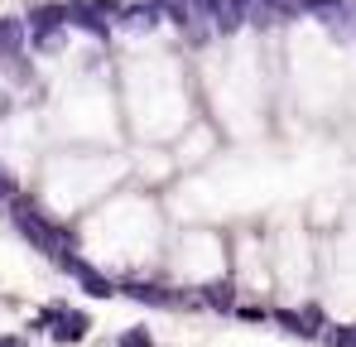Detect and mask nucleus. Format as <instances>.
<instances>
[{
  "label": "nucleus",
  "instance_id": "1",
  "mask_svg": "<svg viewBox=\"0 0 356 347\" xmlns=\"http://www.w3.org/2000/svg\"><path fill=\"white\" fill-rule=\"evenodd\" d=\"M10 217H15V227H19L24 241H34V251H44V256H67V251H72L67 231H58L44 213H39V208H34V203H24V198H19Z\"/></svg>",
  "mask_w": 356,
  "mask_h": 347
},
{
  "label": "nucleus",
  "instance_id": "2",
  "mask_svg": "<svg viewBox=\"0 0 356 347\" xmlns=\"http://www.w3.org/2000/svg\"><path fill=\"white\" fill-rule=\"evenodd\" d=\"M63 24H67V10H63V5H39V10L29 15V24H24V29L39 39V49H54Z\"/></svg>",
  "mask_w": 356,
  "mask_h": 347
},
{
  "label": "nucleus",
  "instance_id": "3",
  "mask_svg": "<svg viewBox=\"0 0 356 347\" xmlns=\"http://www.w3.org/2000/svg\"><path fill=\"white\" fill-rule=\"evenodd\" d=\"M58 261L72 270V275H77V280H82V289H87V294H97V299H111V294H116V285H111V280H102V275H97L92 265H82L72 251H67V256H58Z\"/></svg>",
  "mask_w": 356,
  "mask_h": 347
},
{
  "label": "nucleus",
  "instance_id": "4",
  "mask_svg": "<svg viewBox=\"0 0 356 347\" xmlns=\"http://www.w3.org/2000/svg\"><path fill=\"white\" fill-rule=\"evenodd\" d=\"M24 39H29L24 20L5 15V20H0V58H5V63H10V58H19V49H24Z\"/></svg>",
  "mask_w": 356,
  "mask_h": 347
},
{
  "label": "nucleus",
  "instance_id": "5",
  "mask_svg": "<svg viewBox=\"0 0 356 347\" xmlns=\"http://www.w3.org/2000/svg\"><path fill=\"white\" fill-rule=\"evenodd\" d=\"M49 318L58 323V328H54L58 343H77V338L87 333V318H82V314H44V323H49Z\"/></svg>",
  "mask_w": 356,
  "mask_h": 347
},
{
  "label": "nucleus",
  "instance_id": "6",
  "mask_svg": "<svg viewBox=\"0 0 356 347\" xmlns=\"http://www.w3.org/2000/svg\"><path fill=\"white\" fill-rule=\"evenodd\" d=\"M154 5H130V10H120V24L130 29V34H145V29H154Z\"/></svg>",
  "mask_w": 356,
  "mask_h": 347
},
{
  "label": "nucleus",
  "instance_id": "7",
  "mask_svg": "<svg viewBox=\"0 0 356 347\" xmlns=\"http://www.w3.org/2000/svg\"><path fill=\"white\" fill-rule=\"evenodd\" d=\"M298 5H303V10H313L327 29H337V24L347 20V15H342V5H347V0H298Z\"/></svg>",
  "mask_w": 356,
  "mask_h": 347
},
{
  "label": "nucleus",
  "instance_id": "8",
  "mask_svg": "<svg viewBox=\"0 0 356 347\" xmlns=\"http://www.w3.org/2000/svg\"><path fill=\"white\" fill-rule=\"evenodd\" d=\"M125 294H130V299H140V304H169V294H164V289H154V285H125Z\"/></svg>",
  "mask_w": 356,
  "mask_h": 347
},
{
  "label": "nucleus",
  "instance_id": "9",
  "mask_svg": "<svg viewBox=\"0 0 356 347\" xmlns=\"http://www.w3.org/2000/svg\"><path fill=\"white\" fill-rule=\"evenodd\" d=\"M327 347H356V328H327Z\"/></svg>",
  "mask_w": 356,
  "mask_h": 347
},
{
  "label": "nucleus",
  "instance_id": "10",
  "mask_svg": "<svg viewBox=\"0 0 356 347\" xmlns=\"http://www.w3.org/2000/svg\"><path fill=\"white\" fill-rule=\"evenodd\" d=\"M207 304H232V285H207Z\"/></svg>",
  "mask_w": 356,
  "mask_h": 347
},
{
  "label": "nucleus",
  "instance_id": "11",
  "mask_svg": "<svg viewBox=\"0 0 356 347\" xmlns=\"http://www.w3.org/2000/svg\"><path fill=\"white\" fill-rule=\"evenodd\" d=\"M260 5H270V10H275L280 20H289V15L298 10V0H260Z\"/></svg>",
  "mask_w": 356,
  "mask_h": 347
},
{
  "label": "nucleus",
  "instance_id": "12",
  "mask_svg": "<svg viewBox=\"0 0 356 347\" xmlns=\"http://www.w3.org/2000/svg\"><path fill=\"white\" fill-rule=\"evenodd\" d=\"M10 198H15V178H10V174H0V203H10Z\"/></svg>",
  "mask_w": 356,
  "mask_h": 347
},
{
  "label": "nucleus",
  "instance_id": "13",
  "mask_svg": "<svg viewBox=\"0 0 356 347\" xmlns=\"http://www.w3.org/2000/svg\"><path fill=\"white\" fill-rule=\"evenodd\" d=\"M125 347H149V333H130V338H125Z\"/></svg>",
  "mask_w": 356,
  "mask_h": 347
},
{
  "label": "nucleus",
  "instance_id": "14",
  "mask_svg": "<svg viewBox=\"0 0 356 347\" xmlns=\"http://www.w3.org/2000/svg\"><path fill=\"white\" fill-rule=\"evenodd\" d=\"M0 347H24V338H0Z\"/></svg>",
  "mask_w": 356,
  "mask_h": 347
},
{
  "label": "nucleus",
  "instance_id": "15",
  "mask_svg": "<svg viewBox=\"0 0 356 347\" xmlns=\"http://www.w3.org/2000/svg\"><path fill=\"white\" fill-rule=\"evenodd\" d=\"M352 10H356V0H352Z\"/></svg>",
  "mask_w": 356,
  "mask_h": 347
}]
</instances>
